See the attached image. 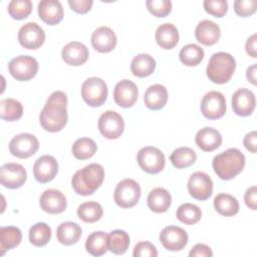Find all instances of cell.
Here are the masks:
<instances>
[{
  "instance_id": "cell-1",
  "label": "cell",
  "mask_w": 257,
  "mask_h": 257,
  "mask_svg": "<svg viewBox=\"0 0 257 257\" xmlns=\"http://www.w3.org/2000/svg\"><path fill=\"white\" fill-rule=\"evenodd\" d=\"M67 96L61 90L52 92L42 108L39 120L41 126L49 132H60L67 123Z\"/></svg>"
},
{
  "instance_id": "cell-2",
  "label": "cell",
  "mask_w": 257,
  "mask_h": 257,
  "mask_svg": "<svg viewBox=\"0 0 257 257\" xmlns=\"http://www.w3.org/2000/svg\"><path fill=\"white\" fill-rule=\"evenodd\" d=\"M103 179V167L99 164L92 163L74 173L71 179V186L76 194L89 196L100 187Z\"/></svg>"
},
{
  "instance_id": "cell-3",
  "label": "cell",
  "mask_w": 257,
  "mask_h": 257,
  "mask_svg": "<svg viewBox=\"0 0 257 257\" xmlns=\"http://www.w3.org/2000/svg\"><path fill=\"white\" fill-rule=\"evenodd\" d=\"M212 167L221 180H232L243 171L245 156L240 150L230 148L214 157Z\"/></svg>"
},
{
  "instance_id": "cell-4",
  "label": "cell",
  "mask_w": 257,
  "mask_h": 257,
  "mask_svg": "<svg viewBox=\"0 0 257 257\" xmlns=\"http://www.w3.org/2000/svg\"><path fill=\"white\" fill-rule=\"evenodd\" d=\"M236 69V61L234 57L227 52L214 53L208 62L206 74L208 78L217 84L227 83Z\"/></svg>"
},
{
  "instance_id": "cell-5",
  "label": "cell",
  "mask_w": 257,
  "mask_h": 257,
  "mask_svg": "<svg viewBox=\"0 0 257 257\" xmlns=\"http://www.w3.org/2000/svg\"><path fill=\"white\" fill-rule=\"evenodd\" d=\"M81 96L89 106L102 105L107 98V85L100 77H89L81 85Z\"/></svg>"
},
{
  "instance_id": "cell-6",
  "label": "cell",
  "mask_w": 257,
  "mask_h": 257,
  "mask_svg": "<svg viewBox=\"0 0 257 257\" xmlns=\"http://www.w3.org/2000/svg\"><path fill=\"white\" fill-rule=\"evenodd\" d=\"M141 187L135 180L124 179L116 185L113 199L118 207L127 209L138 204L141 198Z\"/></svg>"
},
{
  "instance_id": "cell-7",
  "label": "cell",
  "mask_w": 257,
  "mask_h": 257,
  "mask_svg": "<svg viewBox=\"0 0 257 257\" xmlns=\"http://www.w3.org/2000/svg\"><path fill=\"white\" fill-rule=\"evenodd\" d=\"M137 161L143 171L153 175L162 172L166 165V158L163 152L151 146L144 147L139 151Z\"/></svg>"
},
{
  "instance_id": "cell-8",
  "label": "cell",
  "mask_w": 257,
  "mask_h": 257,
  "mask_svg": "<svg viewBox=\"0 0 257 257\" xmlns=\"http://www.w3.org/2000/svg\"><path fill=\"white\" fill-rule=\"evenodd\" d=\"M8 71L16 80H30L37 74L38 61L29 55H19L11 59L8 64Z\"/></svg>"
},
{
  "instance_id": "cell-9",
  "label": "cell",
  "mask_w": 257,
  "mask_h": 257,
  "mask_svg": "<svg viewBox=\"0 0 257 257\" xmlns=\"http://www.w3.org/2000/svg\"><path fill=\"white\" fill-rule=\"evenodd\" d=\"M98 131L107 140L118 139L124 131L122 116L113 110H106L98 118Z\"/></svg>"
},
{
  "instance_id": "cell-10",
  "label": "cell",
  "mask_w": 257,
  "mask_h": 257,
  "mask_svg": "<svg viewBox=\"0 0 257 257\" xmlns=\"http://www.w3.org/2000/svg\"><path fill=\"white\" fill-rule=\"evenodd\" d=\"M226 108V98L220 91H209L201 100V112L208 119L221 118L225 114Z\"/></svg>"
},
{
  "instance_id": "cell-11",
  "label": "cell",
  "mask_w": 257,
  "mask_h": 257,
  "mask_svg": "<svg viewBox=\"0 0 257 257\" xmlns=\"http://www.w3.org/2000/svg\"><path fill=\"white\" fill-rule=\"evenodd\" d=\"M39 149V142L34 135L23 133L15 136L9 143V151L12 156L19 159H27L33 156Z\"/></svg>"
},
{
  "instance_id": "cell-12",
  "label": "cell",
  "mask_w": 257,
  "mask_h": 257,
  "mask_svg": "<svg viewBox=\"0 0 257 257\" xmlns=\"http://www.w3.org/2000/svg\"><path fill=\"white\" fill-rule=\"evenodd\" d=\"M188 192L196 200L205 201L212 196L213 181L204 172H195L188 181Z\"/></svg>"
},
{
  "instance_id": "cell-13",
  "label": "cell",
  "mask_w": 257,
  "mask_h": 257,
  "mask_svg": "<svg viewBox=\"0 0 257 257\" xmlns=\"http://www.w3.org/2000/svg\"><path fill=\"white\" fill-rule=\"evenodd\" d=\"M45 32L35 22H27L18 31V41L26 49H37L44 43Z\"/></svg>"
},
{
  "instance_id": "cell-14",
  "label": "cell",
  "mask_w": 257,
  "mask_h": 257,
  "mask_svg": "<svg viewBox=\"0 0 257 257\" xmlns=\"http://www.w3.org/2000/svg\"><path fill=\"white\" fill-rule=\"evenodd\" d=\"M26 179V170L20 164L7 163L0 168V182L5 188L18 189L24 185Z\"/></svg>"
},
{
  "instance_id": "cell-15",
  "label": "cell",
  "mask_w": 257,
  "mask_h": 257,
  "mask_svg": "<svg viewBox=\"0 0 257 257\" xmlns=\"http://www.w3.org/2000/svg\"><path fill=\"white\" fill-rule=\"evenodd\" d=\"M159 239L165 249L169 251H180L187 245L189 237L183 228L167 226L161 231Z\"/></svg>"
},
{
  "instance_id": "cell-16",
  "label": "cell",
  "mask_w": 257,
  "mask_h": 257,
  "mask_svg": "<svg viewBox=\"0 0 257 257\" xmlns=\"http://www.w3.org/2000/svg\"><path fill=\"white\" fill-rule=\"evenodd\" d=\"M139 89L135 82L128 79L118 81L113 89V99L117 105L123 108L132 107L138 100Z\"/></svg>"
},
{
  "instance_id": "cell-17",
  "label": "cell",
  "mask_w": 257,
  "mask_h": 257,
  "mask_svg": "<svg viewBox=\"0 0 257 257\" xmlns=\"http://www.w3.org/2000/svg\"><path fill=\"white\" fill-rule=\"evenodd\" d=\"M58 172V164L54 157L44 155L39 157L33 166V176L41 184L51 182Z\"/></svg>"
},
{
  "instance_id": "cell-18",
  "label": "cell",
  "mask_w": 257,
  "mask_h": 257,
  "mask_svg": "<svg viewBox=\"0 0 257 257\" xmlns=\"http://www.w3.org/2000/svg\"><path fill=\"white\" fill-rule=\"evenodd\" d=\"M233 111L239 116L250 115L256 105V98L253 91L247 88H239L232 95Z\"/></svg>"
},
{
  "instance_id": "cell-19",
  "label": "cell",
  "mask_w": 257,
  "mask_h": 257,
  "mask_svg": "<svg viewBox=\"0 0 257 257\" xmlns=\"http://www.w3.org/2000/svg\"><path fill=\"white\" fill-rule=\"evenodd\" d=\"M39 204L41 209L48 214H60L67 207L65 196L58 190L47 189L40 196Z\"/></svg>"
},
{
  "instance_id": "cell-20",
  "label": "cell",
  "mask_w": 257,
  "mask_h": 257,
  "mask_svg": "<svg viewBox=\"0 0 257 257\" xmlns=\"http://www.w3.org/2000/svg\"><path fill=\"white\" fill-rule=\"evenodd\" d=\"M117 38L113 30L107 26L96 28L91 34L92 47L100 53H108L114 49Z\"/></svg>"
},
{
  "instance_id": "cell-21",
  "label": "cell",
  "mask_w": 257,
  "mask_h": 257,
  "mask_svg": "<svg viewBox=\"0 0 257 257\" xmlns=\"http://www.w3.org/2000/svg\"><path fill=\"white\" fill-rule=\"evenodd\" d=\"M88 48L81 42H68L61 51V57L66 64L78 66L85 63L88 59Z\"/></svg>"
},
{
  "instance_id": "cell-22",
  "label": "cell",
  "mask_w": 257,
  "mask_h": 257,
  "mask_svg": "<svg viewBox=\"0 0 257 257\" xmlns=\"http://www.w3.org/2000/svg\"><path fill=\"white\" fill-rule=\"evenodd\" d=\"M38 15L48 25H56L63 18V8L57 0H42L38 3Z\"/></svg>"
},
{
  "instance_id": "cell-23",
  "label": "cell",
  "mask_w": 257,
  "mask_h": 257,
  "mask_svg": "<svg viewBox=\"0 0 257 257\" xmlns=\"http://www.w3.org/2000/svg\"><path fill=\"white\" fill-rule=\"evenodd\" d=\"M195 36L198 42L204 45H214L220 39V27L218 26V24L211 20H202L196 26Z\"/></svg>"
},
{
  "instance_id": "cell-24",
  "label": "cell",
  "mask_w": 257,
  "mask_h": 257,
  "mask_svg": "<svg viewBox=\"0 0 257 257\" xmlns=\"http://www.w3.org/2000/svg\"><path fill=\"white\" fill-rule=\"evenodd\" d=\"M195 143L204 152H213L222 144L221 134L213 127H203L196 134Z\"/></svg>"
},
{
  "instance_id": "cell-25",
  "label": "cell",
  "mask_w": 257,
  "mask_h": 257,
  "mask_svg": "<svg viewBox=\"0 0 257 257\" xmlns=\"http://www.w3.org/2000/svg\"><path fill=\"white\" fill-rule=\"evenodd\" d=\"M168 101L167 88L159 83L149 86L144 95L145 105L151 110L162 109Z\"/></svg>"
},
{
  "instance_id": "cell-26",
  "label": "cell",
  "mask_w": 257,
  "mask_h": 257,
  "mask_svg": "<svg viewBox=\"0 0 257 257\" xmlns=\"http://www.w3.org/2000/svg\"><path fill=\"white\" fill-rule=\"evenodd\" d=\"M155 37L161 48L172 49L179 42V31L174 24L164 23L157 28Z\"/></svg>"
},
{
  "instance_id": "cell-27",
  "label": "cell",
  "mask_w": 257,
  "mask_h": 257,
  "mask_svg": "<svg viewBox=\"0 0 257 257\" xmlns=\"http://www.w3.org/2000/svg\"><path fill=\"white\" fill-rule=\"evenodd\" d=\"M148 207L155 213H165L171 207L172 197L164 188H155L148 195Z\"/></svg>"
},
{
  "instance_id": "cell-28",
  "label": "cell",
  "mask_w": 257,
  "mask_h": 257,
  "mask_svg": "<svg viewBox=\"0 0 257 257\" xmlns=\"http://www.w3.org/2000/svg\"><path fill=\"white\" fill-rule=\"evenodd\" d=\"M156 69V60L147 53H140L135 56L131 62V71L137 77H147L154 73Z\"/></svg>"
},
{
  "instance_id": "cell-29",
  "label": "cell",
  "mask_w": 257,
  "mask_h": 257,
  "mask_svg": "<svg viewBox=\"0 0 257 257\" xmlns=\"http://www.w3.org/2000/svg\"><path fill=\"white\" fill-rule=\"evenodd\" d=\"M82 234L80 226L74 222H63L56 230V237L59 243L69 246L77 243Z\"/></svg>"
},
{
  "instance_id": "cell-30",
  "label": "cell",
  "mask_w": 257,
  "mask_h": 257,
  "mask_svg": "<svg viewBox=\"0 0 257 257\" xmlns=\"http://www.w3.org/2000/svg\"><path fill=\"white\" fill-rule=\"evenodd\" d=\"M22 240V233L19 228L13 226L0 228V255H4L6 251H9L17 247Z\"/></svg>"
},
{
  "instance_id": "cell-31",
  "label": "cell",
  "mask_w": 257,
  "mask_h": 257,
  "mask_svg": "<svg viewBox=\"0 0 257 257\" xmlns=\"http://www.w3.org/2000/svg\"><path fill=\"white\" fill-rule=\"evenodd\" d=\"M214 208L220 215L232 217L239 212V203L232 195L221 193L214 198Z\"/></svg>"
},
{
  "instance_id": "cell-32",
  "label": "cell",
  "mask_w": 257,
  "mask_h": 257,
  "mask_svg": "<svg viewBox=\"0 0 257 257\" xmlns=\"http://www.w3.org/2000/svg\"><path fill=\"white\" fill-rule=\"evenodd\" d=\"M107 236L108 234L102 231H95L91 233L85 241V249L92 256H101L107 250Z\"/></svg>"
},
{
  "instance_id": "cell-33",
  "label": "cell",
  "mask_w": 257,
  "mask_h": 257,
  "mask_svg": "<svg viewBox=\"0 0 257 257\" xmlns=\"http://www.w3.org/2000/svg\"><path fill=\"white\" fill-rule=\"evenodd\" d=\"M130 246V236L123 230H113L107 236V247L115 255H121L126 252Z\"/></svg>"
},
{
  "instance_id": "cell-34",
  "label": "cell",
  "mask_w": 257,
  "mask_h": 257,
  "mask_svg": "<svg viewBox=\"0 0 257 257\" xmlns=\"http://www.w3.org/2000/svg\"><path fill=\"white\" fill-rule=\"evenodd\" d=\"M23 114L22 104L14 98H4L0 101V116L6 121H15Z\"/></svg>"
},
{
  "instance_id": "cell-35",
  "label": "cell",
  "mask_w": 257,
  "mask_h": 257,
  "mask_svg": "<svg viewBox=\"0 0 257 257\" xmlns=\"http://www.w3.org/2000/svg\"><path fill=\"white\" fill-rule=\"evenodd\" d=\"M196 160V153L191 148L188 147L178 148L170 156L171 163L177 169H186L195 164Z\"/></svg>"
},
{
  "instance_id": "cell-36",
  "label": "cell",
  "mask_w": 257,
  "mask_h": 257,
  "mask_svg": "<svg viewBox=\"0 0 257 257\" xmlns=\"http://www.w3.org/2000/svg\"><path fill=\"white\" fill-rule=\"evenodd\" d=\"M28 238L32 245L36 247L45 246L51 238V228L43 222H38L29 229Z\"/></svg>"
},
{
  "instance_id": "cell-37",
  "label": "cell",
  "mask_w": 257,
  "mask_h": 257,
  "mask_svg": "<svg viewBox=\"0 0 257 257\" xmlns=\"http://www.w3.org/2000/svg\"><path fill=\"white\" fill-rule=\"evenodd\" d=\"M71 151L74 158L82 161L93 157L97 151V146L92 139L80 138L73 143Z\"/></svg>"
},
{
  "instance_id": "cell-38",
  "label": "cell",
  "mask_w": 257,
  "mask_h": 257,
  "mask_svg": "<svg viewBox=\"0 0 257 257\" xmlns=\"http://www.w3.org/2000/svg\"><path fill=\"white\" fill-rule=\"evenodd\" d=\"M103 214L102 207L99 203L89 201L84 202L77 208V216L85 223H94L98 221Z\"/></svg>"
},
{
  "instance_id": "cell-39",
  "label": "cell",
  "mask_w": 257,
  "mask_h": 257,
  "mask_svg": "<svg viewBox=\"0 0 257 257\" xmlns=\"http://www.w3.org/2000/svg\"><path fill=\"white\" fill-rule=\"evenodd\" d=\"M204 50L197 44L190 43L182 47L179 58L181 62L187 66H196L198 65L204 58Z\"/></svg>"
},
{
  "instance_id": "cell-40",
  "label": "cell",
  "mask_w": 257,
  "mask_h": 257,
  "mask_svg": "<svg viewBox=\"0 0 257 257\" xmlns=\"http://www.w3.org/2000/svg\"><path fill=\"white\" fill-rule=\"evenodd\" d=\"M176 217L180 222L186 225H194L201 220L202 211L195 204L184 203L177 209Z\"/></svg>"
},
{
  "instance_id": "cell-41",
  "label": "cell",
  "mask_w": 257,
  "mask_h": 257,
  "mask_svg": "<svg viewBox=\"0 0 257 257\" xmlns=\"http://www.w3.org/2000/svg\"><path fill=\"white\" fill-rule=\"evenodd\" d=\"M32 7L33 5L30 0H12L9 2L7 10L13 19L22 20L29 16Z\"/></svg>"
},
{
  "instance_id": "cell-42",
  "label": "cell",
  "mask_w": 257,
  "mask_h": 257,
  "mask_svg": "<svg viewBox=\"0 0 257 257\" xmlns=\"http://www.w3.org/2000/svg\"><path fill=\"white\" fill-rule=\"evenodd\" d=\"M148 10L156 17H166L172 11V2L169 0H148Z\"/></svg>"
},
{
  "instance_id": "cell-43",
  "label": "cell",
  "mask_w": 257,
  "mask_h": 257,
  "mask_svg": "<svg viewBox=\"0 0 257 257\" xmlns=\"http://www.w3.org/2000/svg\"><path fill=\"white\" fill-rule=\"evenodd\" d=\"M204 9L207 13L221 18L228 11V2L226 0H205Z\"/></svg>"
},
{
  "instance_id": "cell-44",
  "label": "cell",
  "mask_w": 257,
  "mask_h": 257,
  "mask_svg": "<svg viewBox=\"0 0 257 257\" xmlns=\"http://www.w3.org/2000/svg\"><path fill=\"white\" fill-rule=\"evenodd\" d=\"M257 0H236L234 2V11L238 16L248 17L256 12Z\"/></svg>"
},
{
  "instance_id": "cell-45",
  "label": "cell",
  "mask_w": 257,
  "mask_h": 257,
  "mask_svg": "<svg viewBox=\"0 0 257 257\" xmlns=\"http://www.w3.org/2000/svg\"><path fill=\"white\" fill-rule=\"evenodd\" d=\"M133 255L134 257H157L158 251L151 242L142 241L135 246Z\"/></svg>"
},
{
  "instance_id": "cell-46",
  "label": "cell",
  "mask_w": 257,
  "mask_h": 257,
  "mask_svg": "<svg viewBox=\"0 0 257 257\" xmlns=\"http://www.w3.org/2000/svg\"><path fill=\"white\" fill-rule=\"evenodd\" d=\"M67 3L74 12L79 14L87 13L93 4L91 0H68Z\"/></svg>"
},
{
  "instance_id": "cell-47",
  "label": "cell",
  "mask_w": 257,
  "mask_h": 257,
  "mask_svg": "<svg viewBox=\"0 0 257 257\" xmlns=\"http://www.w3.org/2000/svg\"><path fill=\"white\" fill-rule=\"evenodd\" d=\"M244 202L246 206L251 210L257 209V187L251 186L248 188L244 195Z\"/></svg>"
},
{
  "instance_id": "cell-48",
  "label": "cell",
  "mask_w": 257,
  "mask_h": 257,
  "mask_svg": "<svg viewBox=\"0 0 257 257\" xmlns=\"http://www.w3.org/2000/svg\"><path fill=\"white\" fill-rule=\"evenodd\" d=\"M190 257H212V249L206 244H196L189 252Z\"/></svg>"
},
{
  "instance_id": "cell-49",
  "label": "cell",
  "mask_w": 257,
  "mask_h": 257,
  "mask_svg": "<svg viewBox=\"0 0 257 257\" xmlns=\"http://www.w3.org/2000/svg\"><path fill=\"white\" fill-rule=\"evenodd\" d=\"M243 145L247 151L255 154L257 151V133L255 131H252L246 134L243 139Z\"/></svg>"
},
{
  "instance_id": "cell-50",
  "label": "cell",
  "mask_w": 257,
  "mask_h": 257,
  "mask_svg": "<svg viewBox=\"0 0 257 257\" xmlns=\"http://www.w3.org/2000/svg\"><path fill=\"white\" fill-rule=\"evenodd\" d=\"M256 42H257V35L256 33H254L253 35H251L245 44V49L246 52L249 54V56L256 58L257 57V49H256Z\"/></svg>"
},
{
  "instance_id": "cell-51",
  "label": "cell",
  "mask_w": 257,
  "mask_h": 257,
  "mask_svg": "<svg viewBox=\"0 0 257 257\" xmlns=\"http://www.w3.org/2000/svg\"><path fill=\"white\" fill-rule=\"evenodd\" d=\"M256 67H257L256 64H252L247 68V71H246V78L253 85H256Z\"/></svg>"
}]
</instances>
